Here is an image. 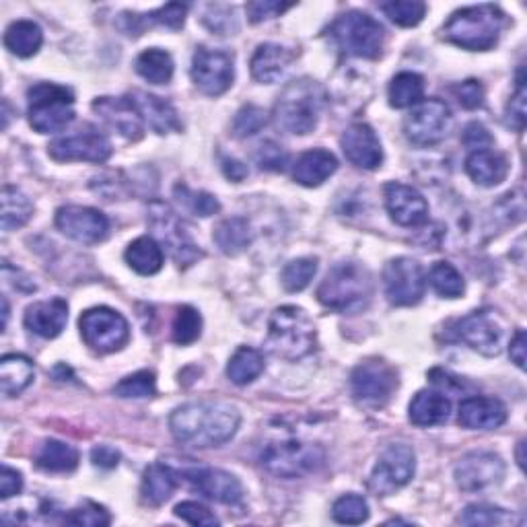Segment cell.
Here are the masks:
<instances>
[{
  "mask_svg": "<svg viewBox=\"0 0 527 527\" xmlns=\"http://www.w3.org/2000/svg\"><path fill=\"white\" fill-rule=\"evenodd\" d=\"M239 423V410L227 402H190L175 408L169 416L173 439L194 449L219 447L231 441Z\"/></svg>",
  "mask_w": 527,
  "mask_h": 527,
  "instance_id": "6da1fadb",
  "label": "cell"
},
{
  "mask_svg": "<svg viewBox=\"0 0 527 527\" xmlns=\"http://www.w3.org/2000/svg\"><path fill=\"white\" fill-rule=\"evenodd\" d=\"M507 15L495 5H476L455 11L443 27V38L472 52H486L499 44Z\"/></svg>",
  "mask_w": 527,
  "mask_h": 527,
  "instance_id": "7a4b0ae2",
  "label": "cell"
},
{
  "mask_svg": "<svg viewBox=\"0 0 527 527\" xmlns=\"http://www.w3.org/2000/svg\"><path fill=\"white\" fill-rule=\"evenodd\" d=\"M326 103L324 87L318 81H291L274 105V120L280 130L305 136L315 130Z\"/></svg>",
  "mask_w": 527,
  "mask_h": 527,
  "instance_id": "3957f363",
  "label": "cell"
},
{
  "mask_svg": "<svg viewBox=\"0 0 527 527\" xmlns=\"http://www.w3.org/2000/svg\"><path fill=\"white\" fill-rule=\"evenodd\" d=\"M315 342H318V332L307 311L295 305H283L272 311L266 338L270 355L285 361H299L313 353Z\"/></svg>",
  "mask_w": 527,
  "mask_h": 527,
  "instance_id": "277c9868",
  "label": "cell"
},
{
  "mask_svg": "<svg viewBox=\"0 0 527 527\" xmlns=\"http://www.w3.org/2000/svg\"><path fill=\"white\" fill-rule=\"evenodd\" d=\"M373 293L371 272L359 262L336 264L318 289V301L334 311L350 313L363 309Z\"/></svg>",
  "mask_w": 527,
  "mask_h": 527,
  "instance_id": "5b68a950",
  "label": "cell"
},
{
  "mask_svg": "<svg viewBox=\"0 0 527 527\" xmlns=\"http://www.w3.org/2000/svg\"><path fill=\"white\" fill-rule=\"evenodd\" d=\"M260 464L276 478L295 480L318 472L326 464V451L318 443L301 439L274 441L262 449Z\"/></svg>",
  "mask_w": 527,
  "mask_h": 527,
  "instance_id": "8992f818",
  "label": "cell"
},
{
  "mask_svg": "<svg viewBox=\"0 0 527 527\" xmlns=\"http://www.w3.org/2000/svg\"><path fill=\"white\" fill-rule=\"evenodd\" d=\"M29 124L40 134L62 132L75 120V95L56 83H38L27 91Z\"/></svg>",
  "mask_w": 527,
  "mask_h": 527,
  "instance_id": "52a82bcc",
  "label": "cell"
},
{
  "mask_svg": "<svg viewBox=\"0 0 527 527\" xmlns=\"http://www.w3.org/2000/svg\"><path fill=\"white\" fill-rule=\"evenodd\" d=\"M330 35L344 54L367 60L379 58L385 44L381 23L363 11H348L340 15L330 27Z\"/></svg>",
  "mask_w": 527,
  "mask_h": 527,
  "instance_id": "ba28073f",
  "label": "cell"
},
{
  "mask_svg": "<svg viewBox=\"0 0 527 527\" xmlns=\"http://www.w3.org/2000/svg\"><path fill=\"white\" fill-rule=\"evenodd\" d=\"M149 225L161 248L167 250V254L178 266H192L204 256L194 243L186 223L165 202L155 200L149 204Z\"/></svg>",
  "mask_w": 527,
  "mask_h": 527,
  "instance_id": "9c48e42d",
  "label": "cell"
},
{
  "mask_svg": "<svg viewBox=\"0 0 527 527\" xmlns=\"http://www.w3.org/2000/svg\"><path fill=\"white\" fill-rule=\"evenodd\" d=\"M85 344L97 355H112L130 340V326L122 313L110 307L87 309L79 320Z\"/></svg>",
  "mask_w": 527,
  "mask_h": 527,
  "instance_id": "30bf717a",
  "label": "cell"
},
{
  "mask_svg": "<svg viewBox=\"0 0 527 527\" xmlns=\"http://www.w3.org/2000/svg\"><path fill=\"white\" fill-rule=\"evenodd\" d=\"M350 390L365 408H383L398 390L396 369L381 359H367L350 375Z\"/></svg>",
  "mask_w": 527,
  "mask_h": 527,
  "instance_id": "8fae6325",
  "label": "cell"
},
{
  "mask_svg": "<svg viewBox=\"0 0 527 527\" xmlns=\"http://www.w3.org/2000/svg\"><path fill=\"white\" fill-rule=\"evenodd\" d=\"M416 470V455L406 443H394L385 449L371 472L369 488L377 497H390L404 488Z\"/></svg>",
  "mask_w": 527,
  "mask_h": 527,
  "instance_id": "7c38bea8",
  "label": "cell"
},
{
  "mask_svg": "<svg viewBox=\"0 0 527 527\" xmlns=\"http://www.w3.org/2000/svg\"><path fill=\"white\" fill-rule=\"evenodd\" d=\"M385 297L396 307H410L425 297L427 276L423 266L412 258H394L383 270Z\"/></svg>",
  "mask_w": 527,
  "mask_h": 527,
  "instance_id": "4fadbf2b",
  "label": "cell"
},
{
  "mask_svg": "<svg viewBox=\"0 0 527 527\" xmlns=\"http://www.w3.org/2000/svg\"><path fill=\"white\" fill-rule=\"evenodd\" d=\"M48 155L60 163H103L112 157V143L99 128L83 126L75 134L56 138L48 147Z\"/></svg>",
  "mask_w": 527,
  "mask_h": 527,
  "instance_id": "5bb4252c",
  "label": "cell"
},
{
  "mask_svg": "<svg viewBox=\"0 0 527 527\" xmlns=\"http://www.w3.org/2000/svg\"><path fill=\"white\" fill-rule=\"evenodd\" d=\"M451 124L449 105L441 99H425L404 120V134L416 147H433L445 138Z\"/></svg>",
  "mask_w": 527,
  "mask_h": 527,
  "instance_id": "9a60e30c",
  "label": "cell"
},
{
  "mask_svg": "<svg viewBox=\"0 0 527 527\" xmlns=\"http://www.w3.org/2000/svg\"><path fill=\"white\" fill-rule=\"evenodd\" d=\"M233 79V54L206 46L196 48L192 58V81L204 95L219 97L227 93L233 85Z\"/></svg>",
  "mask_w": 527,
  "mask_h": 527,
  "instance_id": "2e32d148",
  "label": "cell"
},
{
  "mask_svg": "<svg viewBox=\"0 0 527 527\" xmlns=\"http://www.w3.org/2000/svg\"><path fill=\"white\" fill-rule=\"evenodd\" d=\"M453 476L464 493H482L503 482L505 462L495 451H470L455 466Z\"/></svg>",
  "mask_w": 527,
  "mask_h": 527,
  "instance_id": "e0dca14e",
  "label": "cell"
},
{
  "mask_svg": "<svg viewBox=\"0 0 527 527\" xmlns=\"http://www.w3.org/2000/svg\"><path fill=\"white\" fill-rule=\"evenodd\" d=\"M455 336L482 357H499L505 330L495 311L480 309L455 324Z\"/></svg>",
  "mask_w": 527,
  "mask_h": 527,
  "instance_id": "ac0fdd59",
  "label": "cell"
},
{
  "mask_svg": "<svg viewBox=\"0 0 527 527\" xmlns=\"http://www.w3.org/2000/svg\"><path fill=\"white\" fill-rule=\"evenodd\" d=\"M56 227L66 237L85 245L99 243L110 233V221L101 210L89 206H77V204L58 208Z\"/></svg>",
  "mask_w": 527,
  "mask_h": 527,
  "instance_id": "d6986e66",
  "label": "cell"
},
{
  "mask_svg": "<svg viewBox=\"0 0 527 527\" xmlns=\"http://www.w3.org/2000/svg\"><path fill=\"white\" fill-rule=\"evenodd\" d=\"M184 478L194 490H198L202 497L210 501H217L223 505H237L243 501L241 482L225 470L194 466V468L184 470Z\"/></svg>",
  "mask_w": 527,
  "mask_h": 527,
  "instance_id": "ffe728a7",
  "label": "cell"
},
{
  "mask_svg": "<svg viewBox=\"0 0 527 527\" xmlns=\"http://www.w3.org/2000/svg\"><path fill=\"white\" fill-rule=\"evenodd\" d=\"M385 208L400 227H420L429 221V204L416 188L390 182L383 190Z\"/></svg>",
  "mask_w": 527,
  "mask_h": 527,
  "instance_id": "44dd1931",
  "label": "cell"
},
{
  "mask_svg": "<svg viewBox=\"0 0 527 527\" xmlns=\"http://www.w3.org/2000/svg\"><path fill=\"white\" fill-rule=\"evenodd\" d=\"M93 112L103 118V122L114 128L126 140H140L145 136V120L136 110V105L128 95L124 97H97L93 101Z\"/></svg>",
  "mask_w": 527,
  "mask_h": 527,
  "instance_id": "7402d4cb",
  "label": "cell"
},
{
  "mask_svg": "<svg viewBox=\"0 0 527 527\" xmlns=\"http://www.w3.org/2000/svg\"><path fill=\"white\" fill-rule=\"evenodd\" d=\"M344 157L359 169H377L383 163V149L369 124L348 126L340 138Z\"/></svg>",
  "mask_w": 527,
  "mask_h": 527,
  "instance_id": "603a6c76",
  "label": "cell"
},
{
  "mask_svg": "<svg viewBox=\"0 0 527 527\" xmlns=\"http://www.w3.org/2000/svg\"><path fill=\"white\" fill-rule=\"evenodd\" d=\"M458 423L470 431H495L507 423V406L497 398H466L460 404Z\"/></svg>",
  "mask_w": 527,
  "mask_h": 527,
  "instance_id": "cb8c5ba5",
  "label": "cell"
},
{
  "mask_svg": "<svg viewBox=\"0 0 527 527\" xmlns=\"http://www.w3.org/2000/svg\"><path fill=\"white\" fill-rule=\"evenodd\" d=\"M25 328L35 336L52 340L62 334L68 322V303L60 297L33 303L25 309Z\"/></svg>",
  "mask_w": 527,
  "mask_h": 527,
  "instance_id": "d4e9b609",
  "label": "cell"
},
{
  "mask_svg": "<svg viewBox=\"0 0 527 527\" xmlns=\"http://www.w3.org/2000/svg\"><path fill=\"white\" fill-rule=\"evenodd\" d=\"M132 103L136 105V110L143 116V120L149 124L151 130L157 134H169V132H178L182 130L178 112H175L173 105L157 95L145 93V91H132L128 95Z\"/></svg>",
  "mask_w": 527,
  "mask_h": 527,
  "instance_id": "484cf974",
  "label": "cell"
},
{
  "mask_svg": "<svg viewBox=\"0 0 527 527\" xmlns=\"http://www.w3.org/2000/svg\"><path fill=\"white\" fill-rule=\"evenodd\" d=\"M186 15H188V5L169 3L161 9L145 13V15L122 13L118 25L126 35H140L151 25H161L167 29H182L186 23Z\"/></svg>",
  "mask_w": 527,
  "mask_h": 527,
  "instance_id": "4316f807",
  "label": "cell"
},
{
  "mask_svg": "<svg viewBox=\"0 0 527 527\" xmlns=\"http://www.w3.org/2000/svg\"><path fill=\"white\" fill-rule=\"evenodd\" d=\"M293 60V50L278 44H262L252 56V77L262 85H272L287 73Z\"/></svg>",
  "mask_w": 527,
  "mask_h": 527,
  "instance_id": "83f0119b",
  "label": "cell"
},
{
  "mask_svg": "<svg viewBox=\"0 0 527 527\" xmlns=\"http://www.w3.org/2000/svg\"><path fill=\"white\" fill-rule=\"evenodd\" d=\"M466 171L478 186L493 188L505 182L507 173H509V163H507V157L499 151L480 149L468 155Z\"/></svg>",
  "mask_w": 527,
  "mask_h": 527,
  "instance_id": "f1b7e54d",
  "label": "cell"
},
{
  "mask_svg": "<svg viewBox=\"0 0 527 527\" xmlns=\"http://www.w3.org/2000/svg\"><path fill=\"white\" fill-rule=\"evenodd\" d=\"M451 400L439 390H423L414 396L408 408L410 423L416 427H437L449 420Z\"/></svg>",
  "mask_w": 527,
  "mask_h": 527,
  "instance_id": "f546056e",
  "label": "cell"
},
{
  "mask_svg": "<svg viewBox=\"0 0 527 527\" xmlns=\"http://www.w3.org/2000/svg\"><path fill=\"white\" fill-rule=\"evenodd\" d=\"M338 169L336 157L326 149H311L303 153L293 169V180L305 188L322 186Z\"/></svg>",
  "mask_w": 527,
  "mask_h": 527,
  "instance_id": "4dcf8cb0",
  "label": "cell"
},
{
  "mask_svg": "<svg viewBox=\"0 0 527 527\" xmlns=\"http://www.w3.org/2000/svg\"><path fill=\"white\" fill-rule=\"evenodd\" d=\"M180 476L167 464H153L145 470L143 484H140V499L149 507H161L171 499L178 488Z\"/></svg>",
  "mask_w": 527,
  "mask_h": 527,
  "instance_id": "1f68e13d",
  "label": "cell"
},
{
  "mask_svg": "<svg viewBox=\"0 0 527 527\" xmlns=\"http://www.w3.org/2000/svg\"><path fill=\"white\" fill-rule=\"evenodd\" d=\"M35 367L23 355H7L0 359V392L7 398H15L33 383Z\"/></svg>",
  "mask_w": 527,
  "mask_h": 527,
  "instance_id": "d6a6232c",
  "label": "cell"
},
{
  "mask_svg": "<svg viewBox=\"0 0 527 527\" xmlns=\"http://www.w3.org/2000/svg\"><path fill=\"white\" fill-rule=\"evenodd\" d=\"M35 464L46 472H73L79 466V451L64 441L46 439L35 453Z\"/></svg>",
  "mask_w": 527,
  "mask_h": 527,
  "instance_id": "836d02e7",
  "label": "cell"
},
{
  "mask_svg": "<svg viewBox=\"0 0 527 527\" xmlns=\"http://www.w3.org/2000/svg\"><path fill=\"white\" fill-rule=\"evenodd\" d=\"M42 44H44V31L33 21H15L5 31V48L19 58L35 56L42 48Z\"/></svg>",
  "mask_w": 527,
  "mask_h": 527,
  "instance_id": "e575fe53",
  "label": "cell"
},
{
  "mask_svg": "<svg viewBox=\"0 0 527 527\" xmlns=\"http://www.w3.org/2000/svg\"><path fill=\"white\" fill-rule=\"evenodd\" d=\"M124 258L134 272L143 276L157 274L163 268V248L153 237L134 239L126 248Z\"/></svg>",
  "mask_w": 527,
  "mask_h": 527,
  "instance_id": "d590c367",
  "label": "cell"
},
{
  "mask_svg": "<svg viewBox=\"0 0 527 527\" xmlns=\"http://www.w3.org/2000/svg\"><path fill=\"white\" fill-rule=\"evenodd\" d=\"M0 225L5 231H15L27 225V221L33 215V204L31 200L17 188L5 186L3 194H0Z\"/></svg>",
  "mask_w": 527,
  "mask_h": 527,
  "instance_id": "8d00e7d4",
  "label": "cell"
},
{
  "mask_svg": "<svg viewBox=\"0 0 527 527\" xmlns=\"http://www.w3.org/2000/svg\"><path fill=\"white\" fill-rule=\"evenodd\" d=\"M213 239H215V243L219 245V250L223 254L239 256V254H243L245 250H248V245L252 243L250 223L245 221V219H241V217L225 219L215 229Z\"/></svg>",
  "mask_w": 527,
  "mask_h": 527,
  "instance_id": "74e56055",
  "label": "cell"
},
{
  "mask_svg": "<svg viewBox=\"0 0 527 527\" xmlns=\"http://www.w3.org/2000/svg\"><path fill=\"white\" fill-rule=\"evenodd\" d=\"M134 68L151 85H167L173 77V58L161 48H149L143 54H138Z\"/></svg>",
  "mask_w": 527,
  "mask_h": 527,
  "instance_id": "f35d334b",
  "label": "cell"
},
{
  "mask_svg": "<svg viewBox=\"0 0 527 527\" xmlns=\"http://www.w3.org/2000/svg\"><path fill=\"white\" fill-rule=\"evenodd\" d=\"M262 373H264V355L260 350L250 346L237 348L227 365V377L235 385H248L256 381Z\"/></svg>",
  "mask_w": 527,
  "mask_h": 527,
  "instance_id": "ab89813d",
  "label": "cell"
},
{
  "mask_svg": "<svg viewBox=\"0 0 527 527\" xmlns=\"http://www.w3.org/2000/svg\"><path fill=\"white\" fill-rule=\"evenodd\" d=\"M425 97V79L416 73H400L390 83V105L396 110L412 108Z\"/></svg>",
  "mask_w": 527,
  "mask_h": 527,
  "instance_id": "60d3db41",
  "label": "cell"
},
{
  "mask_svg": "<svg viewBox=\"0 0 527 527\" xmlns=\"http://www.w3.org/2000/svg\"><path fill=\"white\" fill-rule=\"evenodd\" d=\"M429 283L433 291L445 299H458L466 293L464 276L449 262H437L429 272Z\"/></svg>",
  "mask_w": 527,
  "mask_h": 527,
  "instance_id": "b9f144b4",
  "label": "cell"
},
{
  "mask_svg": "<svg viewBox=\"0 0 527 527\" xmlns=\"http://www.w3.org/2000/svg\"><path fill=\"white\" fill-rule=\"evenodd\" d=\"M464 525H515L519 523V517H515L511 511L486 505V503H474L468 505L460 517Z\"/></svg>",
  "mask_w": 527,
  "mask_h": 527,
  "instance_id": "7bdbcfd3",
  "label": "cell"
},
{
  "mask_svg": "<svg viewBox=\"0 0 527 527\" xmlns=\"http://www.w3.org/2000/svg\"><path fill=\"white\" fill-rule=\"evenodd\" d=\"M173 194H175V198H178V202L186 210H190L192 215H198V217H213V215H217L219 210H221L219 200L213 194H208V192H196V190H190L184 184H178V186L173 188Z\"/></svg>",
  "mask_w": 527,
  "mask_h": 527,
  "instance_id": "ee69618b",
  "label": "cell"
},
{
  "mask_svg": "<svg viewBox=\"0 0 527 527\" xmlns=\"http://www.w3.org/2000/svg\"><path fill=\"white\" fill-rule=\"evenodd\" d=\"M155 392H157V379L155 373L151 371H138L134 375H128L114 388V394L126 400L153 398Z\"/></svg>",
  "mask_w": 527,
  "mask_h": 527,
  "instance_id": "f6af8a7d",
  "label": "cell"
},
{
  "mask_svg": "<svg viewBox=\"0 0 527 527\" xmlns=\"http://www.w3.org/2000/svg\"><path fill=\"white\" fill-rule=\"evenodd\" d=\"M315 272H318V260L315 258H299V260L289 262L283 268L280 280H283V287L289 293H299V291L309 287Z\"/></svg>",
  "mask_w": 527,
  "mask_h": 527,
  "instance_id": "bcb514c9",
  "label": "cell"
},
{
  "mask_svg": "<svg viewBox=\"0 0 527 527\" xmlns=\"http://www.w3.org/2000/svg\"><path fill=\"white\" fill-rule=\"evenodd\" d=\"M202 334V318L198 309L184 305L178 309V315L173 320V342H178L180 346H188L196 342Z\"/></svg>",
  "mask_w": 527,
  "mask_h": 527,
  "instance_id": "7dc6e473",
  "label": "cell"
},
{
  "mask_svg": "<svg viewBox=\"0 0 527 527\" xmlns=\"http://www.w3.org/2000/svg\"><path fill=\"white\" fill-rule=\"evenodd\" d=\"M381 11L400 27H416L425 19L427 5L418 0H394V3H383Z\"/></svg>",
  "mask_w": 527,
  "mask_h": 527,
  "instance_id": "c3c4849f",
  "label": "cell"
},
{
  "mask_svg": "<svg viewBox=\"0 0 527 527\" xmlns=\"http://www.w3.org/2000/svg\"><path fill=\"white\" fill-rule=\"evenodd\" d=\"M332 517L344 525H361L369 519V505L359 495H344L334 503Z\"/></svg>",
  "mask_w": 527,
  "mask_h": 527,
  "instance_id": "681fc988",
  "label": "cell"
},
{
  "mask_svg": "<svg viewBox=\"0 0 527 527\" xmlns=\"http://www.w3.org/2000/svg\"><path fill=\"white\" fill-rule=\"evenodd\" d=\"M266 122H268V116L262 108H258V105H254V103L243 105L233 120V136L235 138H250V136L258 134L266 126Z\"/></svg>",
  "mask_w": 527,
  "mask_h": 527,
  "instance_id": "f907efd6",
  "label": "cell"
},
{
  "mask_svg": "<svg viewBox=\"0 0 527 527\" xmlns=\"http://www.w3.org/2000/svg\"><path fill=\"white\" fill-rule=\"evenodd\" d=\"M64 521L70 525H83V527H105L110 525L112 517L103 507L87 501L83 507H77L64 515Z\"/></svg>",
  "mask_w": 527,
  "mask_h": 527,
  "instance_id": "816d5d0a",
  "label": "cell"
},
{
  "mask_svg": "<svg viewBox=\"0 0 527 527\" xmlns=\"http://www.w3.org/2000/svg\"><path fill=\"white\" fill-rule=\"evenodd\" d=\"M204 25L217 35H233L237 31L235 9L227 5H208L204 15Z\"/></svg>",
  "mask_w": 527,
  "mask_h": 527,
  "instance_id": "f5cc1de1",
  "label": "cell"
},
{
  "mask_svg": "<svg viewBox=\"0 0 527 527\" xmlns=\"http://www.w3.org/2000/svg\"><path fill=\"white\" fill-rule=\"evenodd\" d=\"M256 163L264 171H285L289 157L283 147L272 143V140H266V143H262L260 149L256 151Z\"/></svg>",
  "mask_w": 527,
  "mask_h": 527,
  "instance_id": "db71d44e",
  "label": "cell"
},
{
  "mask_svg": "<svg viewBox=\"0 0 527 527\" xmlns=\"http://www.w3.org/2000/svg\"><path fill=\"white\" fill-rule=\"evenodd\" d=\"M525 99H527L525 79H523V75H519L517 89H515V93H513V97H511V101L507 105V124L511 128H515L517 132H523V128H525V114H527Z\"/></svg>",
  "mask_w": 527,
  "mask_h": 527,
  "instance_id": "11a10c76",
  "label": "cell"
},
{
  "mask_svg": "<svg viewBox=\"0 0 527 527\" xmlns=\"http://www.w3.org/2000/svg\"><path fill=\"white\" fill-rule=\"evenodd\" d=\"M175 517L184 519L190 525H219V519L215 517V513H210L204 505L196 503V501H184L178 507H175Z\"/></svg>",
  "mask_w": 527,
  "mask_h": 527,
  "instance_id": "9f6ffc18",
  "label": "cell"
},
{
  "mask_svg": "<svg viewBox=\"0 0 527 527\" xmlns=\"http://www.w3.org/2000/svg\"><path fill=\"white\" fill-rule=\"evenodd\" d=\"M451 91H453L455 99L460 101L462 108H466V110H478L484 105V87L476 79L455 85Z\"/></svg>",
  "mask_w": 527,
  "mask_h": 527,
  "instance_id": "6f0895ef",
  "label": "cell"
},
{
  "mask_svg": "<svg viewBox=\"0 0 527 527\" xmlns=\"http://www.w3.org/2000/svg\"><path fill=\"white\" fill-rule=\"evenodd\" d=\"M295 7L293 3H278V0H256V3H248L245 11H248V17L252 23H262L272 17H280L285 11Z\"/></svg>",
  "mask_w": 527,
  "mask_h": 527,
  "instance_id": "680465c9",
  "label": "cell"
},
{
  "mask_svg": "<svg viewBox=\"0 0 527 527\" xmlns=\"http://www.w3.org/2000/svg\"><path fill=\"white\" fill-rule=\"evenodd\" d=\"M23 490V476L9 468V466H3V470H0V499H11L15 495H19Z\"/></svg>",
  "mask_w": 527,
  "mask_h": 527,
  "instance_id": "91938a15",
  "label": "cell"
},
{
  "mask_svg": "<svg viewBox=\"0 0 527 527\" xmlns=\"http://www.w3.org/2000/svg\"><path fill=\"white\" fill-rule=\"evenodd\" d=\"M462 140H464L466 147H470L474 151H480V149H484V147H488L490 143H493V136L488 134V130L482 124L472 122V124L466 126Z\"/></svg>",
  "mask_w": 527,
  "mask_h": 527,
  "instance_id": "94428289",
  "label": "cell"
},
{
  "mask_svg": "<svg viewBox=\"0 0 527 527\" xmlns=\"http://www.w3.org/2000/svg\"><path fill=\"white\" fill-rule=\"evenodd\" d=\"M91 462L97 466V468H103V470H112L118 466L120 462V451L110 447V445H97L93 451H91Z\"/></svg>",
  "mask_w": 527,
  "mask_h": 527,
  "instance_id": "6125c7cd",
  "label": "cell"
},
{
  "mask_svg": "<svg viewBox=\"0 0 527 527\" xmlns=\"http://www.w3.org/2000/svg\"><path fill=\"white\" fill-rule=\"evenodd\" d=\"M525 350H527L525 332L517 330L515 336L511 338V344H509V357L519 369H525Z\"/></svg>",
  "mask_w": 527,
  "mask_h": 527,
  "instance_id": "be15d7a7",
  "label": "cell"
},
{
  "mask_svg": "<svg viewBox=\"0 0 527 527\" xmlns=\"http://www.w3.org/2000/svg\"><path fill=\"white\" fill-rule=\"evenodd\" d=\"M223 171L229 180L241 182L245 175H248V167H245L241 161L235 159H223Z\"/></svg>",
  "mask_w": 527,
  "mask_h": 527,
  "instance_id": "e7e4bbea",
  "label": "cell"
},
{
  "mask_svg": "<svg viewBox=\"0 0 527 527\" xmlns=\"http://www.w3.org/2000/svg\"><path fill=\"white\" fill-rule=\"evenodd\" d=\"M7 322H9V301L7 297H3V332L7 328Z\"/></svg>",
  "mask_w": 527,
  "mask_h": 527,
  "instance_id": "03108f58",
  "label": "cell"
},
{
  "mask_svg": "<svg viewBox=\"0 0 527 527\" xmlns=\"http://www.w3.org/2000/svg\"><path fill=\"white\" fill-rule=\"evenodd\" d=\"M523 447H525V443L521 441V443H519V447H517V464H519V468H523V466H525V462H523Z\"/></svg>",
  "mask_w": 527,
  "mask_h": 527,
  "instance_id": "003e7915",
  "label": "cell"
}]
</instances>
